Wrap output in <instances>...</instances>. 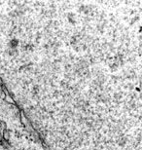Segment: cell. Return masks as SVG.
Masks as SVG:
<instances>
[{
  "label": "cell",
  "mask_w": 142,
  "mask_h": 150,
  "mask_svg": "<svg viewBox=\"0 0 142 150\" xmlns=\"http://www.w3.org/2000/svg\"><path fill=\"white\" fill-rule=\"evenodd\" d=\"M40 125H41V123L39 120H34V121H33V127L34 128L38 129L39 127H40Z\"/></svg>",
  "instance_id": "obj_2"
},
{
  "label": "cell",
  "mask_w": 142,
  "mask_h": 150,
  "mask_svg": "<svg viewBox=\"0 0 142 150\" xmlns=\"http://www.w3.org/2000/svg\"><path fill=\"white\" fill-rule=\"evenodd\" d=\"M125 143H126V139H121L119 140V145L120 146H124L125 145Z\"/></svg>",
  "instance_id": "obj_4"
},
{
  "label": "cell",
  "mask_w": 142,
  "mask_h": 150,
  "mask_svg": "<svg viewBox=\"0 0 142 150\" xmlns=\"http://www.w3.org/2000/svg\"><path fill=\"white\" fill-rule=\"evenodd\" d=\"M8 54L9 55H11V56H14V55H17L18 54V51L16 49H10L8 51Z\"/></svg>",
  "instance_id": "obj_3"
},
{
  "label": "cell",
  "mask_w": 142,
  "mask_h": 150,
  "mask_svg": "<svg viewBox=\"0 0 142 150\" xmlns=\"http://www.w3.org/2000/svg\"><path fill=\"white\" fill-rule=\"evenodd\" d=\"M17 46H18V40H17V39H12V40L10 41L11 49H15Z\"/></svg>",
  "instance_id": "obj_1"
},
{
  "label": "cell",
  "mask_w": 142,
  "mask_h": 150,
  "mask_svg": "<svg viewBox=\"0 0 142 150\" xmlns=\"http://www.w3.org/2000/svg\"><path fill=\"white\" fill-rule=\"evenodd\" d=\"M111 70H112V71H115V70H116L117 69V68H118V64H113L112 65H111Z\"/></svg>",
  "instance_id": "obj_5"
},
{
  "label": "cell",
  "mask_w": 142,
  "mask_h": 150,
  "mask_svg": "<svg viewBox=\"0 0 142 150\" xmlns=\"http://www.w3.org/2000/svg\"><path fill=\"white\" fill-rule=\"evenodd\" d=\"M4 137H5V139L7 140L9 139V136H8V132H5V134H4Z\"/></svg>",
  "instance_id": "obj_6"
}]
</instances>
